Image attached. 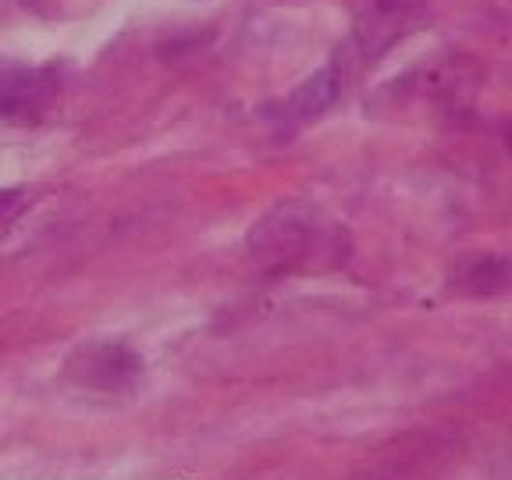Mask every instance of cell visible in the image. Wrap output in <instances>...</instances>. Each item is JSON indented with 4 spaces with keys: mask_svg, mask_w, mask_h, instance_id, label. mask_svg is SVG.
I'll return each instance as SVG.
<instances>
[{
    "mask_svg": "<svg viewBox=\"0 0 512 480\" xmlns=\"http://www.w3.org/2000/svg\"><path fill=\"white\" fill-rule=\"evenodd\" d=\"M338 232L324 228L320 214L299 203H281L274 207L264 221L256 224L249 235V249H253L264 264L278 267H313L317 256H335Z\"/></svg>",
    "mask_w": 512,
    "mask_h": 480,
    "instance_id": "1",
    "label": "cell"
},
{
    "mask_svg": "<svg viewBox=\"0 0 512 480\" xmlns=\"http://www.w3.org/2000/svg\"><path fill=\"white\" fill-rule=\"evenodd\" d=\"M64 374L89 392H128L143 377V356L125 342H89L64 363Z\"/></svg>",
    "mask_w": 512,
    "mask_h": 480,
    "instance_id": "2",
    "label": "cell"
},
{
    "mask_svg": "<svg viewBox=\"0 0 512 480\" xmlns=\"http://www.w3.org/2000/svg\"><path fill=\"white\" fill-rule=\"evenodd\" d=\"M57 100V79L50 68H8L0 75V118L11 125H32L47 118Z\"/></svg>",
    "mask_w": 512,
    "mask_h": 480,
    "instance_id": "3",
    "label": "cell"
},
{
    "mask_svg": "<svg viewBox=\"0 0 512 480\" xmlns=\"http://www.w3.org/2000/svg\"><path fill=\"white\" fill-rule=\"evenodd\" d=\"M420 18H424L420 0H363L360 18H356V40L363 54L377 57L406 32H413Z\"/></svg>",
    "mask_w": 512,
    "mask_h": 480,
    "instance_id": "4",
    "label": "cell"
},
{
    "mask_svg": "<svg viewBox=\"0 0 512 480\" xmlns=\"http://www.w3.org/2000/svg\"><path fill=\"white\" fill-rule=\"evenodd\" d=\"M338 93H342V72H338V64H328V68H320L317 75H310L296 93L288 96L285 121L288 125H303V121L317 118V114H324L335 104Z\"/></svg>",
    "mask_w": 512,
    "mask_h": 480,
    "instance_id": "5",
    "label": "cell"
},
{
    "mask_svg": "<svg viewBox=\"0 0 512 480\" xmlns=\"http://www.w3.org/2000/svg\"><path fill=\"white\" fill-rule=\"evenodd\" d=\"M509 285V264L505 256H473L456 271V288L470 296H498Z\"/></svg>",
    "mask_w": 512,
    "mask_h": 480,
    "instance_id": "6",
    "label": "cell"
}]
</instances>
